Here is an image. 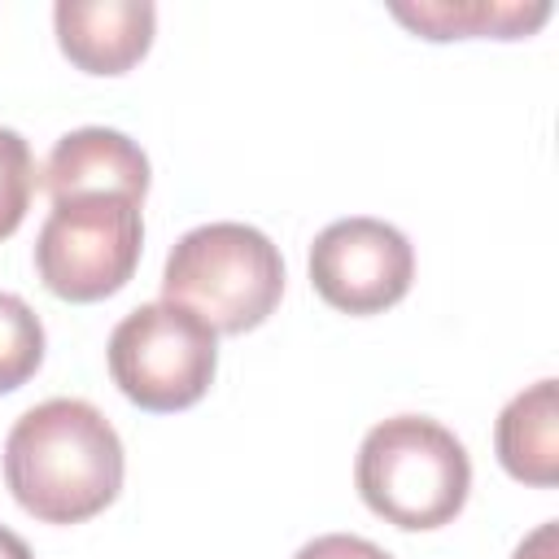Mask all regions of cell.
<instances>
[{"instance_id": "9a60e30c", "label": "cell", "mask_w": 559, "mask_h": 559, "mask_svg": "<svg viewBox=\"0 0 559 559\" xmlns=\"http://www.w3.org/2000/svg\"><path fill=\"white\" fill-rule=\"evenodd\" d=\"M0 559H35V555H31V546H26L13 528L0 524Z\"/></svg>"}, {"instance_id": "7a4b0ae2", "label": "cell", "mask_w": 559, "mask_h": 559, "mask_svg": "<svg viewBox=\"0 0 559 559\" xmlns=\"http://www.w3.org/2000/svg\"><path fill=\"white\" fill-rule=\"evenodd\" d=\"M354 485L380 520L397 528H441L467 502L472 459L445 424L393 415L362 437Z\"/></svg>"}, {"instance_id": "30bf717a", "label": "cell", "mask_w": 559, "mask_h": 559, "mask_svg": "<svg viewBox=\"0 0 559 559\" xmlns=\"http://www.w3.org/2000/svg\"><path fill=\"white\" fill-rule=\"evenodd\" d=\"M393 17L424 39H520L550 17V0H419L393 4Z\"/></svg>"}, {"instance_id": "7c38bea8", "label": "cell", "mask_w": 559, "mask_h": 559, "mask_svg": "<svg viewBox=\"0 0 559 559\" xmlns=\"http://www.w3.org/2000/svg\"><path fill=\"white\" fill-rule=\"evenodd\" d=\"M35 157H31V144L13 131V127H0V240L13 236L26 218V205H31V192H35Z\"/></svg>"}, {"instance_id": "6da1fadb", "label": "cell", "mask_w": 559, "mask_h": 559, "mask_svg": "<svg viewBox=\"0 0 559 559\" xmlns=\"http://www.w3.org/2000/svg\"><path fill=\"white\" fill-rule=\"evenodd\" d=\"M122 441L83 397L31 406L4 437V485L22 511L44 524H79L105 511L122 489Z\"/></svg>"}, {"instance_id": "277c9868", "label": "cell", "mask_w": 559, "mask_h": 559, "mask_svg": "<svg viewBox=\"0 0 559 559\" xmlns=\"http://www.w3.org/2000/svg\"><path fill=\"white\" fill-rule=\"evenodd\" d=\"M109 376L140 411H183L205 397L218 367V332L175 301H144L109 332Z\"/></svg>"}, {"instance_id": "ba28073f", "label": "cell", "mask_w": 559, "mask_h": 559, "mask_svg": "<svg viewBox=\"0 0 559 559\" xmlns=\"http://www.w3.org/2000/svg\"><path fill=\"white\" fill-rule=\"evenodd\" d=\"M52 26L61 52L79 70L122 74L148 52L157 9L148 0H57Z\"/></svg>"}, {"instance_id": "8992f818", "label": "cell", "mask_w": 559, "mask_h": 559, "mask_svg": "<svg viewBox=\"0 0 559 559\" xmlns=\"http://www.w3.org/2000/svg\"><path fill=\"white\" fill-rule=\"evenodd\" d=\"M415 249L384 218H336L310 245L314 293L345 314H380L411 293Z\"/></svg>"}, {"instance_id": "52a82bcc", "label": "cell", "mask_w": 559, "mask_h": 559, "mask_svg": "<svg viewBox=\"0 0 559 559\" xmlns=\"http://www.w3.org/2000/svg\"><path fill=\"white\" fill-rule=\"evenodd\" d=\"M52 205L57 201H74V197H127V201H144L148 192V157L144 148L114 131V127H79L66 131L44 170H39Z\"/></svg>"}, {"instance_id": "3957f363", "label": "cell", "mask_w": 559, "mask_h": 559, "mask_svg": "<svg viewBox=\"0 0 559 559\" xmlns=\"http://www.w3.org/2000/svg\"><path fill=\"white\" fill-rule=\"evenodd\" d=\"M284 293V258L249 223H201L175 240L162 271V301L188 306L214 332L258 328Z\"/></svg>"}, {"instance_id": "5bb4252c", "label": "cell", "mask_w": 559, "mask_h": 559, "mask_svg": "<svg viewBox=\"0 0 559 559\" xmlns=\"http://www.w3.org/2000/svg\"><path fill=\"white\" fill-rule=\"evenodd\" d=\"M511 559H555V524H542L533 537H524Z\"/></svg>"}, {"instance_id": "4fadbf2b", "label": "cell", "mask_w": 559, "mask_h": 559, "mask_svg": "<svg viewBox=\"0 0 559 559\" xmlns=\"http://www.w3.org/2000/svg\"><path fill=\"white\" fill-rule=\"evenodd\" d=\"M293 559H393V555L367 537H354V533H323V537L306 542Z\"/></svg>"}, {"instance_id": "8fae6325", "label": "cell", "mask_w": 559, "mask_h": 559, "mask_svg": "<svg viewBox=\"0 0 559 559\" xmlns=\"http://www.w3.org/2000/svg\"><path fill=\"white\" fill-rule=\"evenodd\" d=\"M39 362H44L39 314L17 293H0V393L26 384L39 371Z\"/></svg>"}, {"instance_id": "5b68a950", "label": "cell", "mask_w": 559, "mask_h": 559, "mask_svg": "<svg viewBox=\"0 0 559 559\" xmlns=\"http://www.w3.org/2000/svg\"><path fill=\"white\" fill-rule=\"evenodd\" d=\"M144 249L140 205L127 197L57 201L35 236V271L61 301H100L118 293Z\"/></svg>"}, {"instance_id": "9c48e42d", "label": "cell", "mask_w": 559, "mask_h": 559, "mask_svg": "<svg viewBox=\"0 0 559 559\" xmlns=\"http://www.w3.org/2000/svg\"><path fill=\"white\" fill-rule=\"evenodd\" d=\"M498 463L524 485H555L559 480V402L555 380H537L515 393L498 424H493Z\"/></svg>"}]
</instances>
